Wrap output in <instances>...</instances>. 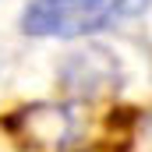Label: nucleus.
Returning a JSON list of instances; mask_svg holds the SVG:
<instances>
[{"label": "nucleus", "mask_w": 152, "mask_h": 152, "mask_svg": "<svg viewBox=\"0 0 152 152\" xmlns=\"http://www.w3.org/2000/svg\"><path fill=\"white\" fill-rule=\"evenodd\" d=\"M152 0H28L21 11V32L36 39H81L138 18Z\"/></svg>", "instance_id": "f257e3e1"}]
</instances>
